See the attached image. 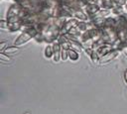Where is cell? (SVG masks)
I'll list each match as a JSON object with an SVG mask.
<instances>
[{
  "mask_svg": "<svg viewBox=\"0 0 127 114\" xmlns=\"http://www.w3.org/2000/svg\"><path fill=\"white\" fill-rule=\"evenodd\" d=\"M32 38H33V36H32V33H31V32H24V33H22V34L14 41V45H15L16 47H17V46L25 45V44L28 43Z\"/></svg>",
  "mask_w": 127,
  "mask_h": 114,
  "instance_id": "1",
  "label": "cell"
},
{
  "mask_svg": "<svg viewBox=\"0 0 127 114\" xmlns=\"http://www.w3.org/2000/svg\"><path fill=\"white\" fill-rule=\"evenodd\" d=\"M118 56V51H110V52H107L105 55H103L101 57H100V62H108L112 59H114L116 57Z\"/></svg>",
  "mask_w": 127,
  "mask_h": 114,
  "instance_id": "2",
  "label": "cell"
},
{
  "mask_svg": "<svg viewBox=\"0 0 127 114\" xmlns=\"http://www.w3.org/2000/svg\"><path fill=\"white\" fill-rule=\"evenodd\" d=\"M53 51H54V59L55 61H59L60 59V52H61V48L59 44H55L53 47Z\"/></svg>",
  "mask_w": 127,
  "mask_h": 114,
  "instance_id": "3",
  "label": "cell"
},
{
  "mask_svg": "<svg viewBox=\"0 0 127 114\" xmlns=\"http://www.w3.org/2000/svg\"><path fill=\"white\" fill-rule=\"evenodd\" d=\"M66 52H67V57H68L71 60H77V59H78V57H79L78 53H76L75 51H73V50H71V49L67 50Z\"/></svg>",
  "mask_w": 127,
  "mask_h": 114,
  "instance_id": "4",
  "label": "cell"
},
{
  "mask_svg": "<svg viewBox=\"0 0 127 114\" xmlns=\"http://www.w3.org/2000/svg\"><path fill=\"white\" fill-rule=\"evenodd\" d=\"M18 52H19V49H18L16 46L8 47V48L4 51V53H5L6 55H13V54H17Z\"/></svg>",
  "mask_w": 127,
  "mask_h": 114,
  "instance_id": "5",
  "label": "cell"
},
{
  "mask_svg": "<svg viewBox=\"0 0 127 114\" xmlns=\"http://www.w3.org/2000/svg\"><path fill=\"white\" fill-rule=\"evenodd\" d=\"M54 56V51H53V48L51 46H48L46 49H45V57L50 58Z\"/></svg>",
  "mask_w": 127,
  "mask_h": 114,
  "instance_id": "6",
  "label": "cell"
},
{
  "mask_svg": "<svg viewBox=\"0 0 127 114\" xmlns=\"http://www.w3.org/2000/svg\"><path fill=\"white\" fill-rule=\"evenodd\" d=\"M89 57H91V59H92V61H93L94 63H95V62H97L98 60H100V58L97 57V54H96L95 52H92V54H91Z\"/></svg>",
  "mask_w": 127,
  "mask_h": 114,
  "instance_id": "7",
  "label": "cell"
},
{
  "mask_svg": "<svg viewBox=\"0 0 127 114\" xmlns=\"http://www.w3.org/2000/svg\"><path fill=\"white\" fill-rule=\"evenodd\" d=\"M7 48H8V45H7L6 42H2V43L0 44V51H1L2 53H4V51H5Z\"/></svg>",
  "mask_w": 127,
  "mask_h": 114,
  "instance_id": "8",
  "label": "cell"
},
{
  "mask_svg": "<svg viewBox=\"0 0 127 114\" xmlns=\"http://www.w3.org/2000/svg\"><path fill=\"white\" fill-rule=\"evenodd\" d=\"M0 57H1L2 60H7V61H10V60H11V57H9L8 55H5L4 53H2V54L0 55Z\"/></svg>",
  "mask_w": 127,
  "mask_h": 114,
  "instance_id": "9",
  "label": "cell"
},
{
  "mask_svg": "<svg viewBox=\"0 0 127 114\" xmlns=\"http://www.w3.org/2000/svg\"><path fill=\"white\" fill-rule=\"evenodd\" d=\"M123 52H124V54H125V56L127 57V48H124V49H123Z\"/></svg>",
  "mask_w": 127,
  "mask_h": 114,
  "instance_id": "10",
  "label": "cell"
},
{
  "mask_svg": "<svg viewBox=\"0 0 127 114\" xmlns=\"http://www.w3.org/2000/svg\"><path fill=\"white\" fill-rule=\"evenodd\" d=\"M124 77H125V81L127 82V70L125 71V74H124Z\"/></svg>",
  "mask_w": 127,
  "mask_h": 114,
  "instance_id": "11",
  "label": "cell"
},
{
  "mask_svg": "<svg viewBox=\"0 0 127 114\" xmlns=\"http://www.w3.org/2000/svg\"><path fill=\"white\" fill-rule=\"evenodd\" d=\"M125 9H126V10H127V4H126V5H125Z\"/></svg>",
  "mask_w": 127,
  "mask_h": 114,
  "instance_id": "12",
  "label": "cell"
},
{
  "mask_svg": "<svg viewBox=\"0 0 127 114\" xmlns=\"http://www.w3.org/2000/svg\"><path fill=\"white\" fill-rule=\"evenodd\" d=\"M24 114H30V112H26V113H24Z\"/></svg>",
  "mask_w": 127,
  "mask_h": 114,
  "instance_id": "13",
  "label": "cell"
}]
</instances>
